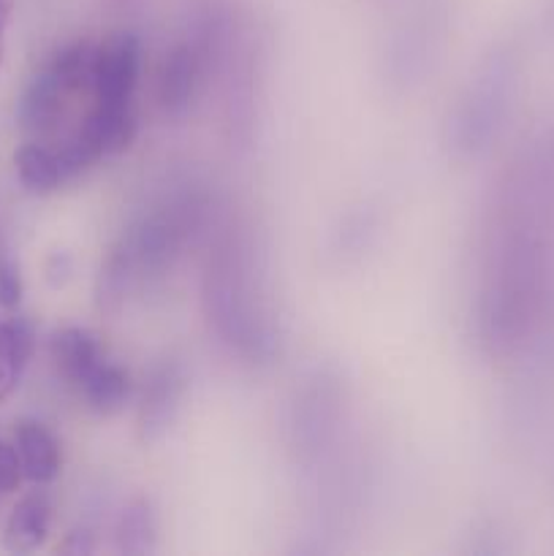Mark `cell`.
<instances>
[{"mask_svg": "<svg viewBox=\"0 0 554 556\" xmlns=\"http://www.w3.org/2000/svg\"><path fill=\"white\" fill-rule=\"evenodd\" d=\"M92 52L87 43L65 47L38 71L25 87L20 101V125L33 136H47L58 128L71 96L90 87Z\"/></svg>", "mask_w": 554, "mask_h": 556, "instance_id": "cell-1", "label": "cell"}, {"mask_svg": "<svg viewBox=\"0 0 554 556\" xmlns=\"http://www.w3.org/2000/svg\"><path fill=\"white\" fill-rule=\"evenodd\" d=\"M141 68V43L134 33H117L92 52L90 92L103 106H130Z\"/></svg>", "mask_w": 554, "mask_h": 556, "instance_id": "cell-2", "label": "cell"}, {"mask_svg": "<svg viewBox=\"0 0 554 556\" xmlns=\"http://www.w3.org/2000/svg\"><path fill=\"white\" fill-rule=\"evenodd\" d=\"M52 525V503L47 494H27L11 508L3 530V546L11 554H30L47 543Z\"/></svg>", "mask_w": 554, "mask_h": 556, "instance_id": "cell-3", "label": "cell"}, {"mask_svg": "<svg viewBox=\"0 0 554 556\" xmlns=\"http://www.w3.org/2000/svg\"><path fill=\"white\" fill-rule=\"evenodd\" d=\"M14 440L27 481L47 486L60 476V445L41 421H20Z\"/></svg>", "mask_w": 554, "mask_h": 556, "instance_id": "cell-4", "label": "cell"}, {"mask_svg": "<svg viewBox=\"0 0 554 556\" xmlns=\"http://www.w3.org/2000/svg\"><path fill=\"white\" fill-rule=\"evenodd\" d=\"M49 351H52V358L65 383L74 386V389H79L81 380L106 358L98 337L87 329H76V326L54 331L52 340H49Z\"/></svg>", "mask_w": 554, "mask_h": 556, "instance_id": "cell-5", "label": "cell"}, {"mask_svg": "<svg viewBox=\"0 0 554 556\" xmlns=\"http://www.w3.org/2000/svg\"><path fill=\"white\" fill-rule=\"evenodd\" d=\"M182 396V375L177 364H163L152 372L144 389V405H141V432L144 440L161 438L174 421V413Z\"/></svg>", "mask_w": 554, "mask_h": 556, "instance_id": "cell-6", "label": "cell"}, {"mask_svg": "<svg viewBox=\"0 0 554 556\" xmlns=\"http://www.w3.org/2000/svg\"><path fill=\"white\" fill-rule=\"evenodd\" d=\"M33 356V329L25 318L0 324V405L14 396Z\"/></svg>", "mask_w": 554, "mask_h": 556, "instance_id": "cell-7", "label": "cell"}, {"mask_svg": "<svg viewBox=\"0 0 554 556\" xmlns=\"http://www.w3.org/2000/svg\"><path fill=\"white\" fill-rule=\"evenodd\" d=\"M16 177L27 193L47 195L65 185L63 166H60L58 150L41 144V141H25L14 155Z\"/></svg>", "mask_w": 554, "mask_h": 556, "instance_id": "cell-8", "label": "cell"}, {"mask_svg": "<svg viewBox=\"0 0 554 556\" xmlns=\"http://www.w3.org/2000/svg\"><path fill=\"white\" fill-rule=\"evenodd\" d=\"M79 396L87 402V407L101 416H112V413L123 410V405L130 396V378L123 367L103 358L90 375L79 383Z\"/></svg>", "mask_w": 554, "mask_h": 556, "instance_id": "cell-9", "label": "cell"}, {"mask_svg": "<svg viewBox=\"0 0 554 556\" xmlns=\"http://www.w3.org/2000/svg\"><path fill=\"white\" fill-rule=\"evenodd\" d=\"M199 81V58L190 47H177L163 63L161 101L168 112H182Z\"/></svg>", "mask_w": 554, "mask_h": 556, "instance_id": "cell-10", "label": "cell"}, {"mask_svg": "<svg viewBox=\"0 0 554 556\" xmlns=\"http://www.w3.org/2000/svg\"><path fill=\"white\" fill-rule=\"evenodd\" d=\"M155 514L147 500H134L128 508L123 510L117 525V548L123 554L144 556L155 548Z\"/></svg>", "mask_w": 554, "mask_h": 556, "instance_id": "cell-11", "label": "cell"}, {"mask_svg": "<svg viewBox=\"0 0 554 556\" xmlns=\"http://www.w3.org/2000/svg\"><path fill=\"white\" fill-rule=\"evenodd\" d=\"M22 302V277L14 258L0 250V307L16 309Z\"/></svg>", "mask_w": 554, "mask_h": 556, "instance_id": "cell-12", "label": "cell"}, {"mask_svg": "<svg viewBox=\"0 0 554 556\" xmlns=\"http://www.w3.org/2000/svg\"><path fill=\"white\" fill-rule=\"evenodd\" d=\"M25 478L22 472V462L20 454H16V445H9L0 440V494L16 492Z\"/></svg>", "mask_w": 554, "mask_h": 556, "instance_id": "cell-13", "label": "cell"}, {"mask_svg": "<svg viewBox=\"0 0 554 556\" xmlns=\"http://www.w3.org/2000/svg\"><path fill=\"white\" fill-rule=\"evenodd\" d=\"M60 552L71 556H90L96 552V541H92V535L87 530H74L60 543Z\"/></svg>", "mask_w": 554, "mask_h": 556, "instance_id": "cell-14", "label": "cell"}, {"mask_svg": "<svg viewBox=\"0 0 554 556\" xmlns=\"http://www.w3.org/2000/svg\"><path fill=\"white\" fill-rule=\"evenodd\" d=\"M9 0H0V65H3V52H5V27H9Z\"/></svg>", "mask_w": 554, "mask_h": 556, "instance_id": "cell-15", "label": "cell"}]
</instances>
